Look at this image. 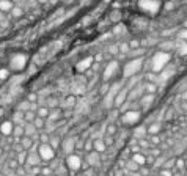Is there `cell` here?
Returning <instances> with one entry per match:
<instances>
[{"mask_svg":"<svg viewBox=\"0 0 187 176\" xmlns=\"http://www.w3.org/2000/svg\"><path fill=\"white\" fill-rule=\"evenodd\" d=\"M168 60H170V55H168L167 52H164V50L157 52L154 55V58H153V71L154 72H161L164 69V66L168 63Z\"/></svg>","mask_w":187,"mask_h":176,"instance_id":"1","label":"cell"},{"mask_svg":"<svg viewBox=\"0 0 187 176\" xmlns=\"http://www.w3.org/2000/svg\"><path fill=\"white\" fill-rule=\"evenodd\" d=\"M142 64L143 60L142 58H135V60H130L126 66H124V77H130V76H135V74L142 69Z\"/></svg>","mask_w":187,"mask_h":176,"instance_id":"2","label":"cell"},{"mask_svg":"<svg viewBox=\"0 0 187 176\" xmlns=\"http://www.w3.org/2000/svg\"><path fill=\"white\" fill-rule=\"evenodd\" d=\"M38 154L40 157L44 160V162H49L54 159V156H55V151H54V148L50 145H40L38 148Z\"/></svg>","mask_w":187,"mask_h":176,"instance_id":"3","label":"cell"},{"mask_svg":"<svg viewBox=\"0 0 187 176\" xmlns=\"http://www.w3.org/2000/svg\"><path fill=\"white\" fill-rule=\"evenodd\" d=\"M119 88H121L119 83H115V85L109 90V93L106 95V107H107V109H110L112 105L115 104V98L118 96V90H119Z\"/></svg>","mask_w":187,"mask_h":176,"instance_id":"4","label":"cell"},{"mask_svg":"<svg viewBox=\"0 0 187 176\" xmlns=\"http://www.w3.org/2000/svg\"><path fill=\"white\" fill-rule=\"evenodd\" d=\"M66 164H68L71 171H77L80 168V165H82V159L79 156H76V154H69L68 159H66Z\"/></svg>","mask_w":187,"mask_h":176,"instance_id":"5","label":"cell"},{"mask_svg":"<svg viewBox=\"0 0 187 176\" xmlns=\"http://www.w3.org/2000/svg\"><path fill=\"white\" fill-rule=\"evenodd\" d=\"M138 118H140V113L137 110H129V112H126L123 115V123L124 124H134L135 121H138Z\"/></svg>","mask_w":187,"mask_h":176,"instance_id":"6","label":"cell"},{"mask_svg":"<svg viewBox=\"0 0 187 176\" xmlns=\"http://www.w3.org/2000/svg\"><path fill=\"white\" fill-rule=\"evenodd\" d=\"M140 6L143 8V10L146 11H157V8H159V2L157 0H140Z\"/></svg>","mask_w":187,"mask_h":176,"instance_id":"7","label":"cell"},{"mask_svg":"<svg viewBox=\"0 0 187 176\" xmlns=\"http://www.w3.org/2000/svg\"><path fill=\"white\" fill-rule=\"evenodd\" d=\"M25 61H27V58L24 57V55H21V53H19V55H14L13 60H11V68L21 71V69L25 66Z\"/></svg>","mask_w":187,"mask_h":176,"instance_id":"8","label":"cell"},{"mask_svg":"<svg viewBox=\"0 0 187 176\" xmlns=\"http://www.w3.org/2000/svg\"><path fill=\"white\" fill-rule=\"evenodd\" d=\"M116 69H118V61H116V60L110 61V63L107 64L106 71H104V80H109V79L115 74V71H116Z\"/></svg>","mask_w":187,"mask_h":176,"instance_id":"9","label":"cell"},{"mask_svg":"<svg viewBox=\"0 0 187 176\" xmlns=\"http://www.w3.org/2000/svg\"><path fill=\"white\" fill-rule=\"evenodd\" d=\"M93 60H95V58L88 57V58H83L82 61H79V63H77V71H80V72L90 71V68L93 66Z\"/></svg>","mask_w":187,"mask_h":176,"instance_id":"10","label":"cell"},{"mask_svg":"<svg viewBox=\"0 0 187 176\" xmlns=\"http://www.w3.org/2000/svg\"><path fill=\"white\" fill-rule=\"evenodd\" d=\"M93 150H95L96 153H104L106 150H107V145H106V142H104V138L102 137H98V138H95V142H93Z\"/></svg>","mask_w":187,"mask_h":176,"instance_id":"11","label":"cell"},{"mask_svg":"<svg viewBox=\"0 0 187 176\" xmlns=\"http://www.w3.org/2000/svg\"><path fill=\"white\" fill-rule=\"evenodd\" d=\"M87 162L90 165H98L99 164V153H96L95 150H93L91 153L87 154Z\"/></svg>","mask_w":187,"mask_h":176,"instance_id":"12","label":"cell"},{"mask_svg":"<svg viewBox=\"0 0 187 176\" xmlns=\"http://www.w3.org/2000/svg\"><path fill=\"white\" fill-rule=\"evenodd\" d=\"M13 123L11 121H5L2 123V126H0V134H5V135H10L13 134Z\"/></svg>","mask_w":187,"mask_h":176,"instance_id":"13","label":"cell"},{"mask_svg":"<svg viewBox=\"0 0 187 176\" xmlns=\"http://www.w3.org/2000/svg\"><path fill=\"white\" fill-rule=\"evenodd\" d=\"M14 8L13 2L11 0H0V11H3V13H10L11 10Z\"/></svg>","mask_w":187,"mask_h":176,"instance_id":"14","label":"cell"},{"mask_svg":"<svg viewBox=\"0 0 187 176\" xmlns=\"http://www.w3.org/2000/svg\"><path fill=\"white\" fill-rule=\"evenodd\" d=\"M40 154L38 153H32V154H29V159H27V164L29 165H32V167H36L40 164Z\"/></svg>","mask_w":187,"mask_h":176,"instance_id":"15","label":"cell"},{"mask_svg":"<svg viewBox=\"0 0 187 176\" xmlns=\"http://www.w3.org/2000/svg\"><path fill=\"white\" fill-rule=\"evenodd\" d=\"M132 160H134L135 164H138V165H145V164H146V156L142 154V153H135V154L132 156Z\"/></svg>","mask_w":187,"mask_h":176,"instance_id":"16","label":"cell"},{"mask_svg":"<svg viewBox=\"0 0 187 176\" xmlns=\"http://www.w3.org/2000/svg\"><path fill=\"white\" fill-rule=\"evenodd\" d=\"M36 115L35 113V110H27V112H24V121H27V123H33L35 119H36Z\"/></svg>","mask_w":187,"mask_h":176,"instance_id":"17","label":"cell"},{"mask_svg":"<svg viewBox=\"0 0 187 176\" xmlns=\"http://www.w3.org/2000/svg\"><path fill=\"white\" fill-rule=\"evenodd\" d=\"M63 150H64V153L72 154V150H74V140L72 138H69V140H66L63 143Z\"/></svg>","mask_w":187,"mask_h":176,"instance_id":"18","label":"cell"},{"mask_svg":"<svg viewBox=\"0 0 187 176\" xmlns=\"http://www.w3.org/2000/svg\"><path fill=\"white\" fill-rule=\"evenodd\" d=\"M36 115L38 116H41V118H49V109L47 107H40L38 110H36Z\"/></svg>","mask_w":187,"mask_h":176,"instance_id":"19","label":"cell"},{"mask_svg":"<svg viewBox=\"0 0 187 176\" xmlns=\"http://www.w3.org/2000/svg\"><path fill=\"white\" fill-rule=\"evenodd\" d=\"M126 101V90L124 91H121V93L115 98V105H121Z\"/></svg>","mask_w":187,"mask_h":176,"instance_id":"20","label":"cell"},{"mask_svg":"<svg viewBox=\"0 0 187 176\" xmlns=\"http://www.w3.org/2000/svg\"><path fill=\"white\" fill-rule=\"evenodd\" d=\"M138 168H140V165L138 164H135L132 159H130L129 162H127V170H129V173H134V171H138Z\"/></svg>","mask_w":187,"mask_h":176,"instance_id":"21","label":"cell"},{"mask_svg":"<svg viewBox=\"0 0 187 176\" xmlns=\"http://www.w3.org/2000/svg\"><path fill=\"white\" fill-rule=\"evenodd\" d=\"M143 90L148 91V95H153V93H156L157 85H156V83H151V82H149V83H146V85L143 87Z\"/></svg>","mask_w":187,"mask_h":176,"instance_id":"22","label":"cell"},{"mask_svg":"<svg viewBox=\"0 0 187 176\" xmlns=\"http://www.w3.org/2000/svg\"><path fill=\"white\" fill-rule=\"evenodd\" d=\"M27 159H29L27 151H19V154H17V162H19V164H25Z\"/></svg>","mask_w":187,"mask_h":176,"instance_id":"23","label":"cell"},{"mask_svg":"<svg viewBox=\"0 0 187 176\" xmlns=\"http://www.w3.org/2000/svg\"><path fill=\"white\" fill-rule=\"evenodd\" d=\"M44 124H46V121H44V118H41V116H36V119L33 121V126H35L36 129H43Z\"/></svg>","mask_w":187,"mask_h":176,"instance_id":"24","label":"cell"},{"mask_svg":"<svg viewBox=\"0 0 187 176\" xmlns=\"http://www.w3.org/2000/svg\"><path fill=\"white\" fill-rule=\"evenodd\" d=\"M154 101V96L153 95H146V96H143V99H142V105L143 107H148L149 104H151Z\"/></svg>","mask_w":187,"mask_h":176,"instance_id":"25","label":"cell"},{"mask_svg":"<svg viewBox=\"0 0 187 176\" xmlns=\"http://www.w3.org/2000/svg\"><path fill=\"white\" fill-rule=\"evenodd\" d=\"M159 129H161V124H151V126H149L148 129H146V132L148 134H151V135H154V134H157L159 132Z\"/></svg>","mask_w":187,"mask_h":176,"instance_id":"26","label":"cell"},{"mask_svg":"<svg viewBox=\"0 0 187 176\" xmlns=\"http://www.w3.org/2000/svg\"><path fill=\"white\" fill-rule=\"evenodd\" d=\"M13 134H14L16 137H21V135H25V129H24L22 126H16V127L13 129Z\"/></svg>","mask_w":187,"mask_h":176,"instance_id":"27","label":"cell"},{"mask_svg":"<svg viewBox=\"0 0 187 176\" xmlns=\"http://www.w3.org/2000/svg\"><path fill=\"white\" fill-rule=\"evenodd\" d=\"M64 105H66V107H74V105H76V98H74V96H68L66 98V101H64Z\"/></svg>","mask_w":187,"mask_h":176,"instance_id":"28","label":"cell"},{"mask_svg":"<svg viewBox=\"0 0 187 176\" xmlns=\"http://www.w3.org/2000/svg\"><path fill=\"white\" fill-rule=\"evenodd\" d=\"M115 131H116V126L115 124H109L107 129H106V135H112V137H113L115 135Z\"/></svg>","mask_w":187,"mask_h":176,"instance_id":"29","label":"cell"},{"mask_svg":"<svg viewBox=\"0 0 187 176\" xmlns=\"http://www.w3.org/2000/svg\"><path fill=\"white\" fill-rule=\"evenodd\" d=\"M21 146H22V148H25V150H27V148H30V146H32V138L25 137L24 140H22V143H21Z\"/></svg>","mask_w":187,"mask_h":176,"instance_id":"30","label":"cell"},{"mask_svg":"<svg viewBox=\"0 0 187 176\" xmlns=\"http://www.w3.org/2000/svg\"><path fill=\"white\" fill-rule=\"evenodd\" d=\"M11 14L14 16V17H19V16H22V10L19 6H14L13 10H11Z\"/></svg>","mask_w":187,"mask_h":176,"instance_id":"31","label":"cell"},{"mask_svg":"<svg viewBox=\"0 0 187 176\" xmlns=\"http://www.w3.org/2000/svg\"><path fill=\"white\" fill-rule=\"evenodd\" d=\"M17 165H19V162H17V159H11L10 162H8V167H10L11 170H17Z\"/></svg>","mask_w":187,"mask_h":176,"instance_id":"32","label":"cell"},{"mask_svg":"<svg viewBox=\"0 0 187 176\" xmlns=\"http://www.w3.org/2000/svg\"><path fill=\"white\" fill-rule=\"evenodd\" d=\"M109 90H110V87H109V83L106 82L104 85L101 87V95H107V93H109Z\"/></svg>","mask_w":187,"mask_h":176,"instance_id":"33","label":"cell"},{"mask_svg":"<svg viewBox=\"0 0 187 176\" xmlns=\"http://www.w3.org/2000/svg\"><path fill=\"white\" fill-rule=\"evenodd\" d=\"M145 132H146V129H145V127H137V129H135V135H137V137L145 135Z\"/></svg>","mask_w":187,"mask_h":176,"instance_id":"34","label":"cell"},{"mask_svg":"<svg viewBox=\"0 0 187 176\" xmlns=\"http://www.w3.org/2000/svg\"><path fill=\"white\" fill-rule=\"evenodd\" d=\"M129 49H130V46H129V44H121L119 47H118V50H119V52H123V53H126Z\"/></svg>","mask_w":187,"mask_h":176,"instance_id":"35","label":"cell"},{"mask_svg":"<svg viewBox=\"0 0 187 176\" xmlns=\"http://www.w3.org/2000/svg\"><path fill=\"white\" fill-rule=\"evenodd\" d=\"M14 121H17V123L24 121V112H19V113H16V115H14Z\"/></svg>","mask_w":187,"mask_h":176,"instance_id":"36","label":"cell"},{"mask_svg":"<svg viewBox=\"0 0 187 176\" xmlns=\"http://www.w3.org/2000/svg\"><path fill=\"white\" fill-rule=\"evenodd\" d=\"M104 142H106V145H107V148H109L112 143H113V137H112V135H106V137H104Z\"/></svg>","mask_w":187,"mask_h":176,"instance_id":"37","label":"cell"},{"mask_svg":"<svg viewBox=\"0 0 187 176\" xmlns=\"http://www.w3.org/2000/svg\"><path fill=\"white\" fill-rule=\"evenodd\" d=\"M8 76H10V72H8L6 69H0V79H2V80L8 79Z\"/></svg>","mask_w":187,"mask_h":176,"instance_id":"38","label":"cell"},{"mask_svg":"<svg viewBox=\"0 0 187 176\" xmlns=\"http://www.w3.org/2000/svg\"><path fill=\"white\" fill-rule=\"evenodd\" d=\"M49 145H50L52 148H54V146H55V148H57V146L60 145V140H58V138H57V137H55V138H52V140H50V143H49Z\"/></svg>","mask_w":187,"mask_h":176,"instance_id":"39","label":"cell"},{"mask_svg":"<svg viewBox=\"0 0 187 176\" xmlns=\"http://www.w3.org/2000/svg\"><path fill=\"white\" fill-rule=\"evenodd\" d=\"M85 150H87V153H91V150H93V142H87L85 143Z\"/></svg>","mask_w":187,"mask_h":176,"instance_id":"40","label":"cell"},{"mask_svg":"<svg viewBox=\"0 0 187 176\" xmlns=\"http://www.w3.org/2000/svg\"><path fill=\"white\" fill-rule=\"evenodd\" d=\"M0 22L6 25V16H5V13H3V11H0Z\"/></svg>","mask_w":187,"mask_h":176,"instance_id":"41","label":"cell"},{"mask_svg":"<svg viewBox=\"0 0 187 176\" xmlns=\"http://www.w3.org/2000/svg\"><path fill=\"white\" fill-rule=\"evenodd\" d=\"M47 105L49 107H55V105H57V99H49L47 101Z\"/></svg>","mask_w":187,"mask_h":176,"instance_id":"42","label":"cell"},{"mask_svg":"<svg viewBox=\"0 0 187 176\" xmlns=\"http://www.w3.org/2000/svg\"><path fill=\"white\" fill-rule=\"evenodd\" d=\"M27 101H29V102H32V104H35V102H36V95H30Z\"/></svg>","mask_w":187,"mask_h":176,"instance_id":"43","label":"cell"},{"mask_svg":"<svg viewBox=\"0 0 187 176\" xmlns=\"http://www.w3.org/2000/svg\"><path fill=\"white\" fill-rule=\"evenodd\" d=\"M130 49H135V47H138V41H130Z\"/></svg>","mask_w":187,"mask_h":176,"instance_id":"44","label":"cell"},{"mask_svg":"<svg viewBox=\"0 0 187 176\" xmlns=\"http://www.w3.org/2000/svg\"><path fill=\"white\" fill-rule=\"evenodd\" d=\"M179 36H181L182 40H185V41H187V30H182V32L179 33Z\"/></svg>","mask_w":187,"mask_h":176,"instance_id":"45","label":"cell"},{"mask_svg":"<svg viewBox=\"0 0 187 176\" xmlns=\"http://www.w3.org/2000/svg\"><path fill=\"white\" fill-rule=\"evenodd\" d=\"M95 60H96V61H101V60H102V55H101V53H98L96 57H95Z\"/></svg>","mask_w":187,"mask_h":176,"instance_id":"46","label":"cell"},{"mask_svg":"<svg viewBox=\"0 0 187 176\" xmlns=\"http://www.w3.org/2000/svg\"><path fill=\"white\" fill-rule=\"evenodd\" d=\"M162 176H171V173L167 171V170H164V171H162Z\"/></svg>","mask_w":187,"mask_h":176,"instance_id":"47","label":"cell"},{"mask_svg":"<svg viewBox=\"0 0 187 176\" xmlns=\"http://www.w3.org/2000/svg\"><path fill=\"white\" fill-rule=\"evenodd\" d=\"M127 176H142V174H140L138 171H134V173H129Z\"/></svg>","mask_w":187,"mask_h":176,"instance_id":"48","label":"cell"},{"mask_svg":"<svg viewBox=\"0 0 187 176\" xmlns=\"http://www.w3.org/2000/svg\"><path fill=\"white\" fill-rule=\"evenodd\" d=\"M179 52L181 53H187V46H185V47H182V49H179Z\"/></svg>","mask_w":187,"mask_h":176,"instance_id":"49","label":"cell"},{"mask_svg":"<svg viewBox=\"0 0 187 176\" xmlns=\"http://www.w3.org/2000/svg\"><path fill=\"white\" fill-rule=\"evenodd\" d=\"M2 154H3V148L0 146V157H2Z\"/></svg>","mask_w":187,"mask_h":176,"instance_id":"50","label":"cell"},{"mask_svg":"<svg viewBox=\"0 0 187 176\" xmlns=\"http://www.w3.org/2000/svg\"><path fill=\"white\" fill-rule=\"evenodd\" d=\"M38 2H40V3H46V2H47V0H38Z\"/></svg>","mask_w":187,"mask_h":176,"instance_id":"51","label":"cell"},{"mask_svg":"<svg viewBox=\"0 0 187 176\" xmlns=\"http://www.w3.org/2000/svg\"><path fill=\"white\" fill-rule=\"evenodd\" d=\"M184 98H185V99H187V91H185V93H184Z\"/></svg>","mask_w":187,"mask_h":176,"instance_id":"52","label":"cell"},{"mask_svg":"<svg viewBox=\"0 0 187 176\" xmlns=\"http://www.w3.org/2000/svg\"><path fill=\"white\" fill-rule=\"evenodd\" d=\"M0 176H6V174H5V173H0Z\"/></svg>","mask_w":187,"mask_h":176,"instance_id":"53","label":"cell"},{"mask_svg":"<svg viewBox=\"0 0 187 176\" xmlns=\"http://www.w3.org/2000/svg\"><path fill=\"white\" fill-rule=\"evenodd\" d=\"M58 176H66V174H58Z\"/></svg>","mask_w":187,"mask_h":176,"instance_id":"54","label":"cell"}]
</instances>
